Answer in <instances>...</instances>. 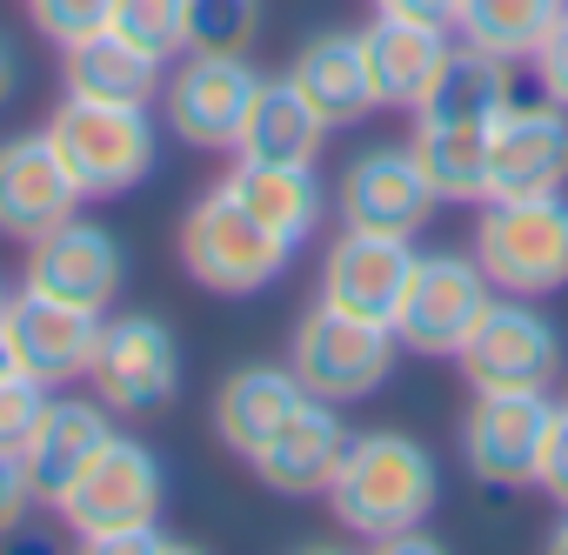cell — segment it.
I'll return each mask as SVG.
<instances>
[{"label":"cell","instance_id":"cell-27","mask_svg":"<svg viewBox=\"0 0 568 555\" xmlns=\"http://www.w3.org/2000/svg\"><path fill=\"white\" fill-rule=\"evenodd\" d=\"M515 101V61H501V54H481V48H455L448 54V68H442V81H435V94L415 108V114H442V121H481V128H495V114Z\"/></svg>","mask_w":568,"mask_h":555},{"label":"cell","instance_id":"cell-35","mask_svg":"<svg viewBox=\"0 0 568 555\" xmlns=\"http://www.w3.org/2000/svg\"><path fill=\"white\" fill-rule=\"evenodd\" d=\"M535 488H548L561 508H568V402L555 408V422H548V448H541V482Z\"/></svg>","mask_w":568,"mask_h":555},{"label":"cell","instance_id":"cell-8","mask_svg":"<svg viewBox=\"0 0 568 555\" xmlns=\"http://www.w3.org/2000/svg\"><path fill=\"white\" fill-rule=\"evenodd\" d=\"M455 362L475 395H548L561 382V335L535 302L495 295Z\"/></svg>","mask_w":568,"mask_h":555},{"label":"cell","instance_id":"cell-20","mask_svg":"<svg viewBox=\"0 0 568 555\" xmlns=\"http://www.w3.org/2000/svg\"><path fill=\"white\" fill-rule=\"evenodd\" d=\"M342 448H348V428H342V408L335 402H302L288 422H281L261 455L247 462L274 495H328L335 468H342Z\"/></svg>","mask_w":568,"mask_h":555},{"label":"cell","instance_id":"cell-16","mask_svg":"<svg viewBox=\"0 0 568 555\" xmlns=\"http://www.w3.org/2000/svg\"><path fill=\"white\" fill-rule=\"evenodd\" d=\"M0 342H8V355H14L21 375H34V382H48V389L88 382V362H94V342H101V315L21 289V295H8Z\"/></svg>","mask_w":568,"mask_h":555},{"label":"cell","instance_id":"cell-5","mask_svg":"<svg viewBox=\"0 0 568 555\" xmlns=\"http://www.w3.org/2000/svg\"><path fill=\"white\" fill-rule=\"evenodd\" d=\"M295 261V248L281 241L274 228H261L234 194L227 181H214L187 221H181V268L207 295H261L267 282H281V268Z\"/></svg>","mask_w":568,"mask_h":555},{"label":"cell","instance_id":"cell-32","mask_svg":"<svg viewBox=\"0 0 568 555\" xmlns=\"http://www.w3.org/2000/svg\"><path fill=\"white\" fill-rule=\"evenodd\" d=\"M48 395H54V389L34 382V375H21V369L0 375V455H21V448H28V435H34Z\"/></svg>","mask_w":568,"mask_h":555},{"label":"cell","instance_id":"cell-29","mask_svg":"<svg viewBox=\"0 0 568 555\" xmlns=\"http://www.w3.org/2000/svg\"><path fill=\"white\" fill-rule=\"evenodd\" d=\"M261 34L254 0H187V54H247Z\"/></svg>","mask_w":568,"mask_h":555},{"label":"cell","instance_id":"cell-17","mask_svg":"<svg viewBox=\"0 0 568 555\" xmlns=\"http://www.w3.org/2000/svg\"><path fill=\"white\" fill-rule=\"evenodd\" d=\"M68 214H81V188H74L61 148L48 141V128L8 134L0 141V234L28 248L48 228H61Z\"/></svg>","mask_w":568,"mask_h":555},{"label":"cell","instance_id":"cell-11","mask_svg":"<svg viewBox=\"0 0 568 555\" xmlns=\"http://www.w3.org/2000/svg\"><path fill=\"white\" fill-rule=\"evenodd\" d=\"M121 282H128V248L114 241V228H101L88 214H68L61 228H48L41 241H28L21 289H34L48 302L108 315L121 302Z\"/></svg>","mask_w":568,"mask_h":555},{"label":"cell","instance_id":"cell-10","mask_svg":"<svg viewBox=\"0 0 568 555\" xmlns=\"http://www.w3.org/2000/svg\"><path fill=\"white\" fill-rule=\"evenodd\" d=\"M254 94H261V74L247 54H187L161 81V114H168L174 141H187L201 154H234Z\"/></svg>","mask_w":568,"mask_h":555},{"label":"cell","instance_id":"cell-3","mask_svg":"<svg viewBox=\"0 0 568 555\" xmlns=\"http://www.w3.org/2000/svg\"><path fill=\"white\" fill-rule=\"evenodd\" d=\"M161 502H168V475H161V455L134 435H108L94 448V462L74 475V488L61 495V522L74 528L81 548H101L114 555L128 535L154 528L161 522Z\"/></svg>","mask_w":568,"mask_h":555},{"label":"cell","instance_id":"cell-38","mask_svg":"<svg viewBox=\"0 0 568 555\" xmlns=\"http://www.w3.org/2000/svg\"><path fill=\"white\" fill-rule=\"evenodd\" d=\"M548 548H561V555H568V508H561V522H555V535H548Z\"/></svg>","mask_w":568,"mask_h":555},{"label":"cell","instance_id":"cell-33","mask_svg":"<svg viewBox=\"0 0 568 555\" xmlns=\"http://www.w3.org/2000/svg\"><path fill=\"white\" fill-rule=\"evenodd\" d=\"M535 81H541V94H548L555 108H568V8H561V21L548 28V41L535 48Z\"/></svg>","mask_w":568,"mask_h":555},{"label":"cell","instance_id":"cell-12","mask_svg":"<svg viewBox=\"0 0 568 555\" xmlns=\"http://www.w3.org/2000/svg\"><path fill=\"white\" fill-rule=\"evenodd\" d=\"M548 395H475L462 415V462L488 488H535L548 448Z\"/></svg>","mask_w":568,"mask_h":555},{"label":"cell","instance_id":"cell-31","mask_svg":"<svg viewBox=\"0 0 568 555\" xmlns=\"http://www.w3.org/2000/svg\"><path fill=\"white\" fill-rule=\"evenodd\" d=\"M28 14H34L41 41L74 48V41H88V34H101L114 21V0H28Z\"/></svg>","mask_w":568,"mask_h":555},{"label":"cell","instance_id":"cell-23","mask_svg":"<svg viewBox=\"0 0 568 555\" xmlns=\"http://www.w3.org/2000/svg\"><path fill=\"white\" fill-rule=\"evenodd\" d=\"M221 181H227V194H234L261 228H274L288 248H302V241L322 228V214H328V188H322L315 168H288V161H234Z\"/></svg>","mask_w":568,"mask_h":555},{"label":"cell","instance_id":"cell-24","mask_svg":"<svg viewBox=\"0 0 568 555\" xmlns=\"http://www.w3.org/2000/svg\"><path fill=\"white\" fill-rule=\"evenodd\" d=\"M288 81L322 108L328 128H355V121H368V114L382 108V101H375V81H368V48H362L355 28H342V34H315V41L295 54Z\"/></svg>","mask_w":568,"mask_h":555},{"label":"cell","instance_id":"cell-37","mask_svg":"<svg viewBox=\"0 0 568 555\" xmlns=\"http://www.w3.org/2000/svg\"><path fill=\"white\" fill-rule=\"evenodd\" d=\"M14 88H21V61H14V41L0 34V108L14 101Z\"/></svg>","mask_w":568,"mask_h":555},{"label":"cell","instance_id":"cell-14","mask_svg":"<svg viewBox=\"0 0 568 555\" xmlns=\"http://www.w3.org/2000/svg\"><path fill=\"white\" fill-rule=\"evenodd\" d=\"M335 208H342V228H382V234H422L435 221V188L428 174L415 168L408 141H382V148H362L335 188Z\"/></svg>","mask_w":568,"mask_h":555},{"label":"cell","instance_id":"cell-28","mask_svg":"<svg viewBox=\"0 0 568 555\" xmlns=\"http://www.w3.org/2000/svg\"><path fill=\"white\" fill-rule=\"evenodd\" d=\"M568 0H455V34L501 61H535Z\"/></svg>","mask_w":568,"mask_h":555},{"label":"cell","instance_id":"cell-2","mask_svg":"<svg viewBox=\"0 0 568 555\" xmlns=\"http://www.w3.org/2000/svg\"><path fill=\"white\" fill-rule=\"evenodd\" d=\"M468 254L495 295L541 302L568 289V194H488Z\"/></svg>","mask_w":568,"mask_h":555},{"label":"cell","instance_id":"cell-26","mask_svg":"<svg viewBox=\"0 0 568 555\" xmlns=\"http://www.w3.org/2000/svg\"><path fill=\"white\" fill-rule=\"evenodd\" d=\"M408 154H415V168L428 174L435 201H462V208H481V201H488V128H481V121L415 114Z\"/></svg>","mask_w":568,"mask_h":555},{"label":"cell","instance_id":"cell-7","mask_svg":"<svg viewBox=\"0 0 568 555\" xmlns=\"http://www.w3.org/2000/svg\"><path fill=\"white\" fill-rule=\"evenodd\" d=\"M488 302H495V289H488L481 261L442 248V254H422V261H415L408 295H402V309H395L388 329H395V342H402L408 355H422V362H455V355L468 349L475 322L488 315Z\"/></svg>","mask_w":568,"mask_h":555},{"label":"cell","instance_id":"cell-9","mask_svg":"<svg viewBox=\"0 0 568 555\" xmlns=\"http://www.w3.org/2000/svg\"><path fill=\"white\" fill-rule=\"evenodd\" d=\"M88 389L128 422L161 415L181 395V342H174V329L161 315H101Z\"/></svg>","mask_w":568,"mask_h":555},{"label":"cell","instance_id":"cell-21","mask_svg":"<svg viewBox=\"0 0 568 555\" xmlns=\"http://www.w3.org/2000/svg\"><path fill=\"white\" fill-rule=\"evenodd\" d=\"M302 402H308V389L295 382L288 362H241L214 389V435H221V448H234L241 462H254L261 442L288 422Z\"/></svg>","mask_w":568,"mask_h":555},{"label":"cell","instance_id":"cell-15","mask_svg":"<svg viewBox=\"0 0 568 555\" xmlns=\"http://www.w3.org/2000/svg\"><path fill=\"white\" fill-rule=\"evenodd\" d=\"M568 188V108L508 101L488 128V194H561Z\"/></svg>","mask_w":568,"mask_h":555},{"label":"cell","instance_id":"cell-30","mask_svg":"<svg viewBox=\"0 0 568 555\" xmlns=\"http://www.w3.org/2000/svg\"><path fill=\"white\" fill-rule=\"evenodd\" d=\"M114 34H128L134 48H148L154 61L187 54V0H114Z\"/></svg>","mask_w":568,"mask_h":555},{"label":"cell","instance_id":"cell-18","mask_svg":"<svg viewBox=\"0 0 568 555\" xmlns=\"http://www.w3.org/2000/svg\"><path fill=\"white\" fill-rule=\"evenodd\" d=\"M114 435V408L94 395H48L28 448H21V468H28V488H34V508H61V495L74 488V475L94 462V448Z\"/></svg>","mask_w":568,"mask_h":555},{"label":"cell","instance_id":"cell-4","mask_svg":"<svg viewBox=\"0 0 568 555\" xmlns=\"http://www.w3.org/2000/svg\"><path fill=\"white\" fill-rule=\"evenodd\" d=\"M48 141L61 148L81 201H114L154 174V121H148V108H128V101L68 94L48 114Z\"/></svg>","mask_w":568,"mask_h":555},{"label":"cell","instance_id":"cell-19","mask_svg":"<svg viewBox=\"0 0 568 555\" xmlns=\"http://www.w3.org/2000/svg\"><path fill=\"white\" fill-rule=\"evenodd\" d=\"M362 48H368L375 101L415 114V108L435 94V81H442V68H448V54H455V28L402 21V14H375V21L362 28Z\"/></svg>","mask_w":568,"mask_h":555},{"label":"cell","instance_id":"cell-36","mask_svg":"<svg viewBox=\"0 0 568 555\" xmlns=\"http://www.w3.org/2000/svg\"><path fill=\"white\" fill-rule=\"evenodd\" d=\"M375 14H402V21H435V28H455V0H375Z\"/></svg>","mask_w":568,"mask_h":555},{"label":"cell","instance_id":"cell-39","mask_svg":"<svg viewBox=\"0 0 568 555\" xmlns=\"http://www.w3.org/2000/svg\"><path fill=\"white\" fill-rule=\"evenodd\" d=\"M8 369H14V355H8V342H0V375H8Z\"/></svg>","mask_w":568,"mask_h":555},{"label":"cell","instance_id":"cell-6","mask_svg":"<svg viewBox=\"0 0 568 555\" xmlns=\"http://www.w3.org/2000/svg\"><path fill=\"white\" fill-rule=\"evenodd\" d=\"M395 329L388 322H362V315H342L328 302H315L302 322H295V342H288V369L295 382L315 395V402H368L388 375H395Z\"/></svg>","mask_w":568,"mask_h":555},{"label":"cell","instance_id":"cell-1","mask_svg":"<svg viewBox=\"0 0 568 555\" xmlns=\"http://www.w3.org/2000/svg\"><path fill=\"white\" fill-rule=\"evenodd\" d=\"M435 502H442V468L415 435H402V428L348 435L342 468L328 482V508L348 535H368V542L408 535L435 515Z\"/></svg>","mask_w":568,"mask_h":555},{"label":"cell","instance_id":"cell-40","mask_svg":"<svg viewBox=\"0 0 568 555\" xmlns=\"http://www.w3.org/2000/svg\"><path fill=\"white\" fill-rule=\"evenodd\" d=\"M0 315H8V289H0Z\"/></svg>","mask_w":568,"mask_h":555},{"label":"cell","instance_id":"cell-13","mask_svg":"<svg viewBox=\"0 0 568 555\" xmlns=\"http://www.w3.org/2000/svg\"><path fill=\"white\" fill-rule=\"evenodd\" d=\"M415 248L408 234H382V228H342L322 254V302L362 322H395L408 274H415Z\"/></svg>","mask_w":568,"mask_h":555},{"label":"cell","instance_id":"cell-34","mask_svg":"<svg viewBox=\"0 0 568 555\" xmlns=\"http://www.w3.org/2000/svg\"><path fill=\"white\" fill-rule=\"evenodd\" d=\"M34 515V488H28V468L21 455H0V542L21 535V522Z\"/></svg>","mask_w":568,"mask_h":555},{"label":"cell","instance_id":"cell-22","mask_svg":"<svg viewBox=\"0 0 568 555\" xmlns=\"http://www.w3.org/2000/svg\"><path fill=\"white\" fill-rule=\"evenodd\" d=\"M328 121L322 108L281 74V81H261L247 121H241V141H234V161H288V168H315L322 148H328Z\"/></svg>","mask_w":568,"mask_h":555},{"label":"cell","instance_id":"cell-25","mask_svg":"<svg viewBox=\"0 0 568 555\" xmlns=\"http://www.w3.org/2000/svg\"><path fill=\"white\" fill-rule=\"evenodd\" d=\"M61 74H68V94L154 108V101H161V81H168V61H154L148 48H134V41L114 34V28H101V34L61 48Z\"/></svg>","mask_w":568,"mask_h":555}]
</instances>
